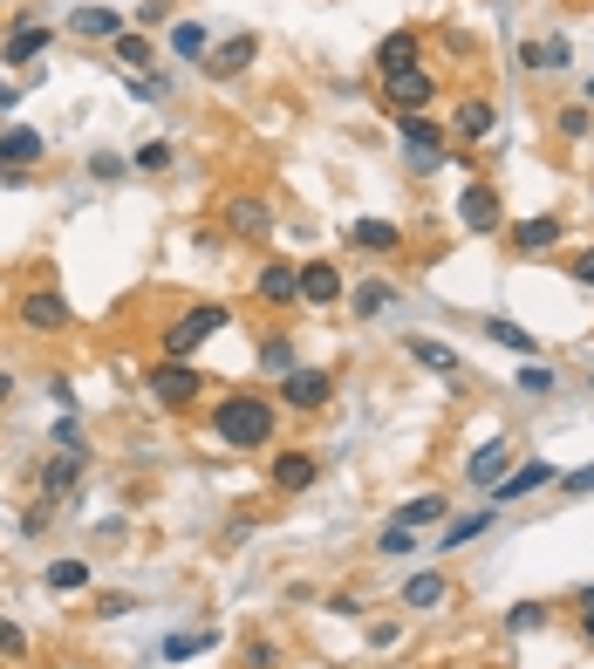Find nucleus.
<instances>
[{
  "instance_id": "7ed1b4c3",
  "label": "nucleus",
  "mask_w": 594,
  "mask_h": 669,
  "mask_svg": "<svg viewBox=\"0 0 594 669\" xmlns=\"http://www.w3.org/2000/svg\"><path fill=\"white\" fill-rule=\"evenodd\" d=\"M144 389H150V397L165 404V410H185V404L198 397V389H206V376H198V369H185V363H150Z\"/></svg>"
},
{
  "instance_id": "c03bdc74",
  "label": "nucleus",
  "mask_w": 594,
  "mask_h": 669,
  "mask_svg": "<svg viewBox=\"0 0 594 669\" xmlns=\"http://www.w3.org/2000/svg\"><path fill=\"white\" fill-rule=\"evenodd\" d=\"M574 281H587V288H594V247H587V253L574 260Z\"/></svg>"
},
{
  "instance_id": "f8f14e48",
  "label": "nucleus",
  "mask_w": 594,
  "mask_h": 669,
  "mask_svg": "<svg viewBox=\"0 0 594 669\" xmlns=\"http://www.w3.org/2000/svg\"><path fill=\"white\" fill-rule=\"evenodd\" d=\"M540 485H553V464H520V471H506V479L492 485V505H512V499H527Z\"/></svg>"
},
{
  "instance_id": "393cba45",
  "label": "nucleus",
  "mask_w": 594,
  "mask_h": 669,
  "mask_svg": "<svg viewBox=\"0 0 594 669\" xmlns=\"http://www.w3.org/2000/svg\"><path fill=\"white\" fill-rule=\"evenodd\" d=\"M42 49H49V28H34V21H21L8 34V62H28V55H42Z\"/></svg>"
},
{
  "instance_id": "f704fd0d",
  "label": "nucleus",
  "mask_w": 594,
  "mask_h": 669,
  "mask_svg": "<svg viewBox=\"0 0 594 669\" xmlns=\"http://www.w3.org/2000/svg\"><path fill=\"white\" fill-rule=\"evenodd\" d=\"M116 62H150V42L144 34H116Z\"/></svg>"
},
{
  "instance_id": "c9c22d12",
  "label": "nucleus",
  "mask_w": 594,
  "mask_h": 669,
  "mask_svg": "<svg viewBox=\"0 0 594 669\" xmlns=\"http://www.w3.org/2000/svg\"><path fill=\"white\" fill-rule=\"evenodd\" d=\"M520 389H533V397H546V389H553V369H546V363H527V369H520Z\"/></svg>"
},
{
  "instance_id": "1a4fd4ad",
  "label": "nucleus",
  "mask_w": 594,
  "mask_h": 669,
  "mask_svg": "<svg viewBox=\"0 0 594 669\" xmlns=\"http://www.w3.org/2000/svg\"><path fill=\"white\" fill-rule=\"evenodd\" d=\"M226 226L240 232V240H267V232H273V206H260V199H226Z\"/></svg>"
},
{
  "instance_id": "bb28decb",
  "label": "nucleus",
  "mask_w": 594,
  "mask_h": 669,
  "mask_svg": "<svg viewBox=\"0 0 594 669\" xmlns=\"http://www.w3.org/2000/svg\"><path fill=\"white\" fill-rule=\"evenodd\" d=\"M486 335H492V342H506V348H520V356H533V335H527L520 322H506V314H492Z\"/></svg>"
},
{
  "instance_id": "e433bc0d",
  "label": "nucleus",
  "mask_w": 594,
  "mask_h": 669,
  "mask_svg": "<svg viewBox=\"0 0 594 669\" xmlns=\"http://www.w3.org/2000/svg\"><path fill=\"white\" fill-rule=\"evenodd\" d=\"M198 649H212V636H171V642H165L171 662H178V656H198Z\"/></svg>"
},
{
  "instance_id": "9b49d317",
  "label": "nucleus",
  "mask_w": 594,
  "mask_h": 669,
  "mask_svg": "<svg viewBox=\"0 0 594 669\" xmlns=\"http://www.w3.org/2000/svg\"><path fill=\"white\" fill-rule=\"evenodd\" d=\"M417 55H424L417 28H396V34H383V49H376V69H383V75H396V69H417Z\"/></svg>"
},
{
  "instance_id": "473e14b6",
  "label": "nucleus",
  "mask_w": 594,
  "mask_h": 669,
  "mask_svg": "<svg viewBox=\"0 0 594 669\" xmlns=\"http://www.w3.org/2000/svg\"><path fill=\"white\" fill-rule=\"evenodd\" d=\"M383 307H389V288H376V281L355 288V314H383Z\"/></svg>"
},
{
  "instance_id": "ddd939ff",
  "label": "nucleus",
  "mask_w": 594,
  "mask_h": 669,
  "mask_svg": "<svg viewBox=\"0 0 594 669\" xmlns=\"http://www.w3.org/2000/svg\"><path fill=\"white\" fill-rule=\"evenodd\" d=\"M301 301H314V307H329V301H342V266H329V260H314V266H301Z\"/></svg>"
},
{
  "instance_id": "cd10ccee",
  "label": "nucleus",
  "mask_w": 594,
  "mask_h": 669,
  "mask_svg": "<svg viewBox=\"0 0 594 669\" xmlns=\"http://www.w3.org/2000/svg\"><path fill=\"white\" fill-rule=\"evenodd\" d=\"M171 49H178L185 62H198V55H206V28H198V21H178V28H171Z\"/></svg>"
},
{
  "instance_id": "37998d69",
  "label": "nucleus",
  "mask_w": 594,
  "mask_h": 669,
  "mask_svg": "<svg viewBox=\"0 0 594 669\" xmlns=\"http://www.w3.org/2000/svg\"><path fill=\"white\" fill-rule=\"evenodd\" d=\"M561 485H567V492H594V464H587V471H567Z\"/></svg>"
},
{
  "instance_id": "4be33fe9",
  "label": "nucleus",
  "mask_w": 594,
  "mask_h": 669,
  "mask_svg": "<svg viewBox=\"0 0 594 669\" xmlns=\"http://www.w3.org/2000/svg\"><path fill=\"white\" fill-rule=\"evenodd\" d=\"M445 595H451L445 574H417V581H404V608H438Z\"/></svg>"
},
{
  "instance_id": "a211bd4d",
  "label": "nucleus",
  "mask_w": 594,
  "mask_h": 669,
  "mask_svg": "<svg viewBox=\"0 0 594 669\" xmlns=\"http://www.w3.org/2000/svg\"><path fill=\"white\" fill-rule=\"evenodd\" d=\"M492 124H499V109L486 96H465L458 103V137H492Z\"/></svg>"
},
{
  "instance_id": "f03ea898",
  "label": "nucleus",
  "mask_w": 594,
  "mask_h": 669,
  "mask_svg": "<svg viewBox=\"0 0 594 669\" xmlns=\"http://www.w3.org/2000/svg\"><path fill=\"white\" fill-rule=\"evenodd\" d=\"M219 328H232V307H219V301H206V307H191V314H178V322L165 328V363H185L191 348H206Z\"/></svg>"
},
{
  "instance_id": "4c0bfd02",
  "label": "nucleus",
  "mask_w": 594,
  "mask_h": 669,
  "mask_svg": "<svg viewBox=\"0 0 594 669\" xmlns=\"http://www.w3.org/2000/svg\"><path fill=\"white\" fill-rule=\"evenodd\" d=\"M165 165H171L165 144H144V150H137V171H165Z\"/></svg>"
},
{
  "instance_id": "4468645a",
  "label": "nucleus",
  "mask_w": 594,
  "mask_h": 669,
  "mask_svg": "<svg viewBox=\"0 0 594 669\" xmlns=\"http://www.w3.org/2000/svg\"><path fill=\"white\" fill-rule=\"evenodd\" d=\"M512 247H520V253H546V247H561V219H553V212L520 219V226H512Z\"/></svg>"
},
{
  "instance_id": "49530a36",
  "label": "nucleus",
  "mask_w": 594,
  "mask_h": 669,
  "mask_svg": "<svg viewBox=\"0 0 594 669\" xmlns=\"http://www.w3.org/2000/svg\"><path fill=\"white\" fill-rule=\"evenodd\" d=\"M581 608H587V615H594V587H587V595H581Z\"/></svg>"
},
{
  "instance_id": "5701e85b",
  "label": "nucleus",
  "mask_w": 594,
  "mask_h": 669,
  "mask_svg": "<svg viewBox=\"0 0 594 669\" xmlns=\"http://www.w3.org/2000/svg\"><path fill=\"white\" fill-rule=\"evenodd\" d=\"M34 157H42V137H34V130H8V137H0V165H34Z\"/></svg>"
},
{
  "instance_id": "58836bf2",
  "label": "nucleus",
  "mask_w": 594,
  "mask_h": 669,
  "mask_svg": "<svg viewBox=\"0 0 594 669\" xmlns=\"http://www.w3.org/2000/svg\"><path fill=\"white\" fill-rule=\"evenodd\" d=\"M376 554H410V526H389V533L376 540Z\"/></svg>"
},
{
  "instance_id": "b1692460",
  "label": "nucleus",
  "mask_w": 594,
  "mask_h": 669,
  "mask_svg": "<svg viewBox=\"0 0 594 669\" xmlns=\"http://www.w3.org/2000/svg\"><path fill=\"white\" fill-rule=\"evenodd\" d=\"M520 62H527V69H567V42H561V34H546V42H527Z\"/></svg>"
},
{
  "instance_id": "8fccbe9b",
  "label": "nucleus",
  "mask_w": 594,
  "mask_h": 669,
  "mask_svg": "<svg viewBox=\"0 0 594 669\" xmlns=\"http://www.w3.org/2000/svg\"><path fill=\"white\" fill-rule=\"evenodd\" d=\"M587 103H594V75H587Z\"/></svg>"
},
{
  "instance_id": "ea45409f",
  "label": "nucleus",
  "mask_w": 594,
  "mask_h": 669,
  "mask_svg": "<svg viewBox=\"0 0 594 669\" xmlns=\"http://www.w3.org/2000/svg\"><path fill=\"white\" fill-rule=\"evenodd\" d=\"M21 649H28V636H21L14 621H0V656H21Z\"/></svg>"
},
{
  "instance_id": "79ce46f5",
  "label": "nucleus",
  "mask_w": 594,
  "mask_h": 669,
  "mask_svg": "<svg viewBox=\"0 0 594 669\" xmlns=\"http://www.w3.org/2000/svg\"><path fill=\"white\" fill-rule=\"evenodd\" d=\"M273 662H281V656H273V642H253L247 649V669H273Z\"/></svg>"
},
{
  "instance_id": "6e6552de",
  "label": "nucleus",
  "mask_w": 594,
  "mask_h": 669,
  "mask_svg": "<svg viewBox=\"0 0 594 669\" xmlns=\"http://www.w3.org/2000/svg\"><path fill=\"white\" fill-rule=\"evenodd\" d=\"M253 288H260V301H301V266H288V260H267L260 273H253Z\"/></svg>"
},
{
  "instance_id": "39448f33",
  "label": "nucleus",
  "mask_w": 594,
  "mask_h": 669,
  "mask_svg": "<svg viewBox=\"0 0 594 669\" xmlns=\"http://www.w3.org/2000/svg\"><path fill=\"white\" fill-rule=\"evenodd\" d=\"M430 90H438V75H430L424 62L417 69H396V75H383V103L404 116V109H424L430 103Z\"/></svg>"
},
{
  "instance_id": "412c9836",
  "label": "nucleus",
  "mask_w": 594,
  "mask_h": 669,
  "mask_svg": "<svg viewBox=\"0 0 594 669\" xmlns=\"http://www.w3.org/2000/svg\"><path fill=\"white\" fill-rule=\"evenodd\" d=\"M75 34H90V42H116L124 21H116V8H83V14H75Z\"/></svg>"
},
{
  "instance_id": "f257e3e1",
  "label": "nucleus",
  "mask_w": 594,
  "mask_h": 669,
  "mask_svg": "<svg viewBox=\"0 0 594 669\" xmlns=\"http://www.w3.org/2000/svg\"><path fill=\"white\" fill-rule=\"evenodd\" d=\"M212 438L232 445V451L273 445V404L253 397V389H232V397H219V410H212Z\"/></svg>"
},
{
  "instance_id": "6ab92c4d",
  "label": "nucleus",
  "mask_w": 594,
  "mask_h": 669,
  "mask_svg": "<svg viewBox=\"0 0 594 669\" xmlns=\"http://www.w3.org/2000/svg\"><path fill=\"white\" fill-rule=\"evenodd\" d=\"M438 520H445V499H438V492H424V499H404V505H396V526H410V533H417V526H438Z\"/></svg>"
},
{
  "instance_id": "0eeeda50",
  "label": "nucleus",
  "mask_w": 594,
  "mask_h": 669,
  "mask_svg": "<svg viewBox=\"0 0 594 669\" xmlns=\"http://www.w3.org/2000/svg\"><path fill=\"white\" fill-rule=\"evenodd\" d=\"M458 219H465L471 232H499V226H506V212H499V191H492V185H465Z\"/></svg>"
},
{
  "instance_id": "de8ad7c7",
  "label": "nucleus",
  "mask_w": 594,
  "mask_h": 669,
  "mask_svg": "<svg viewBox=\"0 0 594 669\" xmlns=\"http://www.w3.org/2000/svg\"><path fill=\"white\" fill-rule=\"evenodd\" d=\"M581 628H587V642H594V615H581Z\"/></svg>"
},
{
  "instance_id": "dca6fc26",
  "label": "nucleus",
  "mask_w": 594,
  "mask_h": 669,
  "mask_svg": "<svg viewBox=\"0 0 594 669\" xmlns=\"http://www.w3.org/2000/svg\"><path fill=\"white\" fill-rule=\"evenodd\" d=\"M273 485H281V492H308L314 485V458L308 451H281V458H273Z\"/></svg>"
},
{
  "instance_id": "c85d7f7f",
  "label": "nucleus",
  "mask_w": 594,
  "mask_h": 669,
  "mask_svg": "<svg viewBox=\"0 0 594 669\" xmlns=\"http://www.w3.org/2000/svg\"><path fill=\"white\" fill-rule=\"evenodd\" d=\"M410 356H417L424 369H458V356H451V348H445V342H424V335L410 342Z\"/></svg>"
},
{
  "instance_id": "7c9ffc66",
  "label": "nucleus",
  "mask_w": 594,
  "mask_h": 669,
  "mask_svg": "<svg viewBox=\"0 0 594 669\" xmlns=\"http://www.w3.org/2000/svg\"><path fill=\"white\" fill-rule=\"evenodd\" d=\"M75 471H83V451H62V458L49 464V492H62V485L75 479Z\"/></svg>"
},
{
  "instance_id": "20e7f679",
  "label": "nucleus",
  "mask_w": 594,
  "mask_h": 669,
  "mask_svg": "<svg viewBox=\"0 0 594 669\" xmlns=\"http://www.w3.org/2000/svg\"><path fill=\"white\" fill-rule=\"evenodd\" d=\"M396 124H404V144H410V171H438V165H445V130H438V116L404 109Z\"/></svg>"
},
{
  "instance_id": "a878e982",
  "label": "nucleus",
  "mask_w": 594,
  "mask_h": 669,
  "mask_svg": "<svg viewBox=\"0 0 594 669\" xmlns=\"http://www.w3.org/2000/svg\"><path fill=\"white\" fill-rule=\"evenodd\" d=\"M260 369H267V376H294V342H288V335L260 342Z\"/></svg>"
},
{
  "instance_id": "c756f323",
  "label": "nucleus",
  "mask_w": 594,
  "mask_h": 669,
  "mask_svg": "<svg viewBox=\"0 0 594 669\" xmlns=\"http://www.w3.org/2000/svg\"><path fill=\"white\" fill-rule=\"evenodd\" d=\"M83 581H90L83 561H55V567H49V587H62V595H69V587H83Z\"/></svg>"
},
{
  "instance_id": "f3484780",
  "label": "nucleus",
  "mask_w": 594,
  "mask_h": 669,
  "mask_svg": "<svg viewBox=\"0 0 594 669\" xmlns=\"http://www.w3.org/2000/svg\"><path fill=\"white\" fill-rule=\"evenodd\" d=\"M506 464H512V451H506V445H486V451H471L465 471H471V485H486V492H492V485L506 479Z\"/></svg>"
},
{
  "instance_id": "aec40b11",
  "label": "nucleus",
  "mask_w": 594,
  "mask_h": 669,
  "mask_svg": "<svg viewBox=\"0 0 594 669\" xmlns=\"http://www.w3.org/2000/svg\"><path fill=\"white\" fill-rule=\"evenodd\" d=\"M348 240H355V247H369V253H389L396 240H404V232H396L389 219H355V226H348Z\"/></svg>"
},
{
  "instance_id": "423d86ee",
  "label": "nucleus",
  "mask_w": 594,
  "mask_h": 669,
  "mask_svg": "<svg viewBox=\"0 0 594 669\" xmlns=\"http://www.w3.org/2000/svg\"><path fill=\"white\" fill-rule=\"evenodd\" d=\"M329 369H294V376H281V397H288V410H322L329 404Z\"/></svg>"
},
{
  "instance_id": "a18cd8bd",
  "label": "nucleus",
  "mask_w": 594,
  "mask_h": 669,
  "mask_svg": "<svg viewBox=\"0 0 594 669\" xmlns=\"http://www.w3.org/2000/svg\"><path fill=\"white\" fill-rule=\"evenodd\" d=\"M0 109H14V90H8V83H0Z\"/></svg>"
},
{
  "instance_id": "72a5a7b5",
  "label": "nucleus",
  "mask_w": 594,
  "mask_h": 669,
  "mask_svg": "<svg viewBox=\"0 0 594 669\" xmlns=\"http://www.w3.org/2000/svg\"><path fill=\"white\" fill-rule=\"evenodd\" d=\"M486 520H492V513H471V520H451V533H445V540H451V546H465V540H479V533H486Z\"/></svg>"
},
{
  "instance_id": "09e8293b",
  "label": "nucleus",
  "mask_w": 594,
  "mask_h": 669,
  "mask_svg": "<svg viewBox=\"0 0 594 669\" xmlns=\"http://www.w3.org/2000/svg\"><path fill=\"white\" fill-rule=\"evenodd\" d=\"M8 389H14V383H8V376H0V404H8Z\"/></svg>"
},
{
  "instance_id": "9d476101",
  "label": "nucleus",
  "mask_w": 594,
  "mask_h": 669,
  "mask_svg": "<svg viewBox=\"0 0 594 669\" xmlns=\"http://www.w3.org/2000/svg\"><path fill=\"white\" fill-rule=\"evenodd\" d=\"M21 322L28 328H62L69 322V301L55 288H34V294H21Z\"/></svg>"
},
{
  "instance_id": "2eb2a0df",
  "label": "nucleus",
  "mask_w": 594,
  "mask_h": 669,
  "mask_svg": "<svg viewBox=\"0 0 594 669\" xmlns=\"http://www.w3.org/2000/svg\"><path fill=\"white\" fill-rule=\"evenodd\" d=\"M253 55H260L253 34H232V42H219V49H212V62H206V69H212V75H247V62H253Z\"/></svg>"
},
{
  "instance_id": "a19ab883",
  "label": "nucleus",
  "mask_w": 594,
  "mask_h": 669,
  "mask_svg": "<svg viewBox=\"0 0 594 669\" xmlns=\"http://www.w3.org/2000/svg\"><path fill=\"white\" fill-rule=\"evenodd\" d=\"M561 137H587V109H561Z\"/></svg>"
},
{
  "instance_id": "2f4dec72",
  "label": "nucleus",
  "mask_w": 594,
  "mask_h": 669,
  "mask_svg": "<svg viewBox=\"0 0 594 669\" xmlns=\"http://www.w3.org/2000/svg\"><path fill=\"white\" fill-rule=\"evenodd\" d=\"M540 621H546V608H540V602H520V608L506 615V628H512V636H527V628H540Z\"/></svg>"
}]
</instances>
